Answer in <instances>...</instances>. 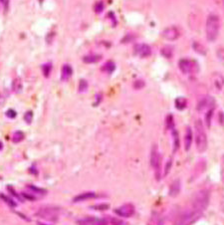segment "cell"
Instances as JSON below:
<instances>
[{
    "label": "cell",
    "mask_w": 224,
    "mask_h": 225,
    "mask_svg": "<svg viewBox=\"0 0 224 225\" xmlns=\"http://www.w3.org/2000/svg\"><path fill=\"white\" fill-rule=\"evenodd\" d=\"M219 31H220V19L217 14L211 13L206 19L205 25V34L208 41H215L219 35Z\"/></svg>",
    "instance_id": "obj_1"
},
{
    "label": "cell",
    "mask_w": 224,
    "mask_h": 225,
    "mask_svg": "<svg viewBox=\"0 0 224 225\" xmlns=\"http://www.w3.org/2000/svg\"><path fill=\"white\" fill-rule=\"evenodd\" d=\"M195 145L199 152H203L207 148V136L205 133L204 125L201 120L195 121Z\"/></svg>",
    "instance_id": "obj_2"
},
{
    "label": "cell",
    "mask_w": 224,
    "mask_h": 225,
    "mask_svg": "<svg viewBox=\"0 0 224 225\" xmlns=\"http://www.w3.org/2000/svg\"><path fill=\"white\" fill-rule=\"evenodd\" d=\"M209 191L207 189H201L196 193L192 200L191 207L202 213L209 204Z\"/></svg>",
    "instance_id": "obj_3"
},
{
    "label": "cell",
    "mask_w": 224,
    "mask_h": 225,
    "mask_svg": "<svg viewBox=\"0 0 224 225\" xmlns=\"http://www.w3.org/2000/svg\"><path fill=\"white\" fill-rule=\"evenodd\" d=\"M35 215L39 218H42L47 221L55 222L58 221L60 215V210L56 206H42L38 209L37 212L35 213Z\"/></svg>",
    "instance_id": "obj_4"
},
{
    "label": "cell",
    "mask_w": 224,
    "mask_h": 225,
    "mask_svg": "<svg viewBox=\"0 0 224 225\" xmlns=\"http://www.w3.org/2000/svg\"><path fill=\"white\" fill-rule=\"evenodd\" d=\"M150 165L154 170V175L156 180H160L161 178V155L158 151V147L156 145L152 146L150 151Z\"/></svg>",
    "instance_id": "obj_5"
},
{
    "label": "cell",
    "mask_w": 224,
    "mask_h": 225,
    "mask_svg": "<svg viewBox=\"0 0 224 225\" xmlns=\"http://www.w3.org/2000/svg\"><path fill=\"white\" fill-rule=\"evenodd\" d=\"M200 215H201V212L195 210L190 206L189 208H187L181 213L180 216L178 217L175 225H190L194 221H196Z\"/></svg>",
    "instance_id": "obj_6"
},
{
    "label": "cell",
    "mask_w": 224,
    "mask_h": 225,
    "mask_svg": "<svg viewBox=\"0 0 224 225\" xmlns=\"http://www.w3.org/2000/svg\"><path fill=\"white\" fill-rule=\"evenodd\" d=\"M115 213L116 215H119L120 217H125V218H129L133 215L134 213V206L132 203H128V204H124L120 207L115 209Z\"/></svg>",
    "instance_id": "obj_7"
},
{
    "label": "cell",
    "mask_w": 224,
    "mask_h": 225,
    "mask_svg": "<svg viewBox=\"0 0 224 225\" xmlns=\"http://www.w3.org/2000/svg\"><path fill=\"white\" fill-rule=\"evenodd\" d=\"M161 35H163V37L164 39L168 40V41H174V40H177L179 38L180 32H179L177 27L170 26V27H167V28H165L163 31V34Z\"/></svg>",
    "instance_id": "obj_8"
},
{
    "label": "cell",
    "mask_w": 224,
    "mask_h": 225,
    "mask_svg": "<svg viewBox=\"0 0 224 225\" xmlns=\"http://www.w3.org/2000/svg\"><path fill=\"white\" fill-rule=\"evenodd\" d=\"M194 62L188 59H180L178 62V67L183 74H190L194 70Z\"/></svg>",
    "instance_id": "obj_9"
},
{
    "label": "cell",
    "mask_w": 224,
    "mask_h": 225,
    "mask_svg": "<svg viewBox=\"0 0 224 225\" xmlns=\"http://www.w3.org/2000/svg\"><path fill=\"white\" fill-rule=\"evenodd\" d=\"M134 53L142 58H146L150 56L151 49L147 44H137L134 46Z\"/></svg>",
    "instance_id": "obj_10"
},
{
    "label": "cell",
    "mask_w": 224,
    "mask_h": 225,
    "mask_svg": "<svg viewBox=\"0 0 224 225\" xmlns=\"http://www.w3.org/2000/svg\"><path fill=\"white\" fill-rule=\"evenodd\" d=\"M211 82H212L213 88L216 90L217 92L222 91V89L224 87V77L220 73H214L212 75Z\"/></svg>",
    "instance_id": "obj_11"
},
{
    "label": "cell",
    "mask_w": 224,
    "mask_h": 225,
    "mask_svg": "<svg viewBox=\"0 0 224 225\" xmlns=\"http://www.w3.org/2000/svg\"><path fill=\"white\" fill-rule=\"evenodd\" d=\"M78 225H107V221L96 217H87L78 220Z\"/></svg>",
    "instance_id": "obj_12"
},
{
    "label": "cell",
    "mask_w": 224,
    "mask_h": 225,
    "mask_svg": "<svg viewBox=\"0 0 224 225\" xmlns=\"http://www.w3.org/2000/svg\"><path fill=\"white\" fill-rule=\"evenodd\" d=\"M214 107V101L212 98L207 97L204 99H201L197 104V111H203V110H209Z\"/></svg>",
    "instance_id": "obj_13"
},
{
    "label": "cell",
    "mask_w": 224,
    "mask_h": 225,
    "mask_svg": "<svg viewBox=\"0 0 224 225\" xmlns=\"http://www.w3.org/2000/svg\"><path fill=\"white\" fill-rule=\"evenodd\" d=\"M96 197H97V194L95 192H83V193H80V194H78V195H76L73 198V202L78 203V202H83V201H86V200H90V199L96 198Z\"/></svg>",
    "instance_id": "obj_14"
},
{
    "label": "cell",
    "mask_w": 224,
    "mask_h": 225,
    "mask_svg": "<svg viewBox=\"0 0 224 225\" xmlns=\"http://www.w3.org/2000/svg\"><path fill=\"white\" fill-rule=\"evenodd\" d=\"M181 189V182L180 179H175L171 184H170L169 187V195L171 197H175L179 194Z\"/></svg>",
    "instance_id": "obj_15"
},
{
    "label": "cell",
    "mask_w": 224,
    "mask_h": 225,
    "mask_svg": "<svg viewBox=\"0 0 224 225\" xmlns=\"http://www.w3.org/2000/svg\"><path fill=\"white\" fill-rule=\"evenodd\" d=\"M192 141H193V133H192L191 128L187 127L185 129V134H184V148L185 151H189L191 145H192Z\"/></svg>",
    "instance_id": "obj_16"
},
{
    "label": "cell",
    "mask_w": 224,
    "mask_h": 225,
    "mask_svg": "<svg viewBox=\"0 0 224 225\" xmlns=\"http://www.w3.org/2000/svg\"><path fill=\"white\" fill-rule=\"evenodd\" d=\"M73 75V69H72V67L70 65H64L62 67V70H61V80L66 82V81H68L71 76Z\"/></svg>",
    "instance_id": "obj_17"
},
{
    "label": "cell",
    "mask_w": 224,
    "mask_h": 225,
    "mask_svg": "<svg viewBox=\"0 0 224 225\" xmlns=\"http://www.w3.org/2000/svg\"><path fill=\"white\" fill-rule=\"evenodd\" d=\"M102 60V56L99 54H90L83 58V61L86 64H94V63H98Z\"/></svg>",
    "instance_id": "obj_18"
},
{
    "label": "cell",
    "mask_w": 224,
    "mask_h": 225,
    "mask_svg": "<svg viewBox=\"0 0 224 225\" xmlns=\"http://www.w3.org/2000/svg\"><path fill=\"white\" fill-rule=\"evenodd\" d=\"M27 190L29 192H31L32 194L34 195H45L47 193V190L44 189V188H41V187H38L36 185H27Z\"/></svg>",
    "instance_id": "obj_19"
},
{
    "label": "cell",
    "mask_w": 224,
    "mask_h": 225,
    "mask_svg": "<svg viewBox=\"0 0 224 225\" xmlns=\"http://www.w3.org/2000/svg\"><path fill=\"white\" fill-rule=\"evenodd\" d=\"M22 88H23V85H22V81L19 77H17L13 80V82H12V91L13 92L16 94H19L22 91Z\"/></svg>",
    "instance_id": "obj_20"
},
{
    "label": "cell",
    "mask_w": 224,
    "mask_h": 225,
    "mask_svg": "<svg viewBox=\"0 0 224 225\" xmlns=\"http://www.w3.org/2000/svg\"><path fill=\"white\" fill-rule=\"evenodd\" d=\"M161 54H163V56H164L165 58L170 59L173 55L172 47H170L169 45H165V46H163V48H161Z\"/></svg>",
    "instance_id": "obj_21"
},
{
    "label": "cell",
    "mask_w": 224,
    "mask_h": 225,
    "mask_svg": "<svg viewBox=\"0 0 224 225\" xmlns=\"http://www.w3.org/2000/svg\"><path fill=\"white\" fill-rule=\"evenodd\" d=\"M172 138H173V151H177L180 146V142H179V136L178 133L175 129H172Z\"/></svg>",
    "instance_id": "obj_22"
},
{
    "label": "cell",
    "mask_w": 224,
    "mask_h": 225,
    "mask_svg": "<svg viewBox=\"0 0 224 225\" xmlns=\"http://www.w3.org/2000/svg\"><path fill=\"white\" fill-rule=\"evenodd\" d=\"M187 106V102H186V99L185 98H177L175 100V107L176 109L181 111V110H184Z\"/></svg>",
    "instance_id": "obj_23"
},
{
    "label": "cell",
    "mask_w": 224,
    "mask_h": 225,
    "mask_svg": "<svg viewBox=\"0 0 224 225\" xmlns=\"http://www.w3.org/2000/svg\"><path fill=\"white\" fill-rule=\"evenodd\" d=\"M0 198L5 202L6 204H8L9 206H11V207H16V206H17L16 202L13 200L12 198H10L8 195H5L4 193H0Z\"/></svg>",
    "instance_id": "obj_24"
},
{
    "label": "cell",
    "mask_w": 224,
    "mask_h": 225,
    "mask_svg": "<svg viewBox=\"0 0 224 225\" xmlns=\"http://www.w3.org/2000/svg\"><path fill=\"white\" fill-rule=\"evenodd\" d=\"M25 138V134L23 132H21V130H17L14 134H13L12 136V142H20L24 139Z\"/></svg>",
    "instance_id": "obj_25"
},
{
    "label": "cell",
    "mask_w": 224,
    "mask_h": 225,
    "mask_svg": "<svg viewBox=\"0 0 224 225\" xmlns=\"http://www.w3.org/2000/svg\"><path fill=\"white\" fill-rule=\"evenodd\" d=\"M116 69V65L113 61H108L106 64L103 66V71L107 72V73H113Z\"/></svg>",
    "instance_id": "obj_26"
},
{
    "label": "cell",
    "mask_w": 224,
    "mask_h": 225,
    "mask_svg": "<svg viewBox=\"0 0 224 225\" xmlns=\"http://www.w3.org/2000/svg\"><path fill=\"white\" fill-rule=\"evenodd\" d=\"M192 47H193V49H194V50L197 53L201 54V55H205L206 49H205V47L201 43H199V42H194L193 44H192Z\"/></svg>",
    "instance_id": "obj_27"
},
{
    "label": "cell",
    "mask_w": 224,
    "mask_h": 225,
    "mask_svg": "<svg viewBox=\"0 0 224 225\" xmlns=\"http://www.w3.org/2000/svg\"><path fill=\"white\" fill-rule=\"evenodd\" d=\"M6 189H7V191L9 192V193H10V194L12 195V196H14L15 197V198L18 200V201H19V202H23L24 201V199H23V197H22L20 194H18V193L15 191V189H14V188H13L11 185H8L7 187H6Z\"/></svg>",
    "instance_id": "obj_28"
},
{
    "label": "cell",
    "mask_w": 224,
    "mask_h": 225,
    "mask_svg": "<svg viewBox=\"0 0 224 225\" xmlns=\"http://www.w3.org/2000/svg\"><path fill=\"white\" fill-rule=\"evenodd\" d=\"M51 71H52V64H51V63H47V64L43 65L42 72H43L44 77L48 78L49 76H50V74H51Z\"/></svg>",
    "instance_id": "obj_29"
},
{
    "label": "cell",
    "mask_w": 224,
    "mask_h": 225,
    "mask_svg": "<svg viewBox=\"0 0 224 225\" xmlns=\"http://www.w3.org/2000/svg\"><path fill=\"white\" fill-rule=\"evenodd\" d=\"M212 116H213V108L207 110V112H206V115H205V123H206V125H207L208 128H210V125H211Z\"/></svg>",
    "instance_id": "obj_30"
},
{
    "label": "cell",
    "mask_w": 224,
    "mask_h": 225,
    "mask_svg": "<svg viewBox=\"0 0 224 225\" xmlns=\"http://www.w3.org/2000/svg\"><path fill=\"white\" fill-rule=\"evenodd\" d=\"M21 196L23 197V199H26V200H30V201H36L38 199V197L32 194L31 192H21Z\"/></svg>",
    "instance_id": "obj_31"
},
{
    "label": "cell",
    "mask_w": 224,
    "mask_h": 225,
    "mask_svg": "<svg viewBox=\"0 0 224 225\" xmlns=\"http://www.w3.org/2000/svg\"><path fill=\"white\" fill-rule=\"evenodd\" d=\"M9 96V93L7 92V90H4L2 93H0V107L4 105V103L6 102V99Z\"/></svg>",
    "instance_id": "obj_32"
},
{
    "label": "cell",
    "mask_w": 224,
    "mask_h": 225,
    "mask_svg": "<svg viewBox=\"0 0 224 225\" xmlns=\"http://www.w3.org/2000/svg\"><path fill=\"white\" fill-rule=\"evenodd\" d=\"M32 120H33V112L31 111L26 112L25 115H24V121L27 124H31L32 123Z\"/></svg>",
    "instance_id": "obj_33"
},
{
    "label": "cell",
    "mask_w": 224,
    "mask_h": 225,
    "mask_svg": "<svg viewBox=\"0 0 224 225\" xmlns=\"http://www.w3.org/2000/svg\"><path fill=\"white\" fill-rule=\"evenodd\" d=\"M167 128L171 130L174 129V121H173V118L171 115L167 117Z\"/></svg>",
    "instance_id": "obj_34"
},
{
    "label": "cell",
    "mask_w": 224,
    "mask_h": 225,
    "mask_svg": "<svg viewBox=\"0 0 224 225\" xmlns=\"http://www.w3.org/2000/svg\"><path fill=\"white\" fill-rule=\"evenodd\" d=\"M88 89V83L85 80H81L79 82V91L85 92Z\"/></svg>",
    "instance_id": "obj_35"
},
{
    "label": "cell",
    "mask_w": 224,
    "mask_h": 225,
    "mask_svg": "<svg viewBox=\"0 0 224 225\" xmlns=\"http://www.w3.org/2000/svg\"><path fill=\"white\" fill-rule=\"evenodd\" d=\"M94 10H95L97 13H101L103 10H104V3L102 1H98L95 4V7H94Z\"/></svg>",
    "instance_id": "obj_36"
},
{
    "label": "cell",
    "mask_w": 224,
    "mask_h": 225,
    "mask_svg": "<svg viewBox=\"0 0 224 225\" xmlns=\"http://www.w3.org/2000/svg\"><path fill=\"white\" fill-rule=\"evenodd\" d=\"M93 209H96V210H99V211H103V210H107L109 208V205L108 204H97V205H94L92 206Z\"/></svg>",
    "instance_id": "obj_37"
},
{
    "label": "cell",
    "mask_w": 224,
    "mask_h": 225,
    "mask_svg": "<svg viewBox=\"0 0 224 225\" xmlns=\"http://www.w3.org/2000/svg\"><path fill=\"white\" fill-rule=\"evenodd\" d=\"M0 5L3 9V12H6L9 8V0H0Z\"/></svg>",
    "instance_id": "obj_38"
},
{
    "label": "cell",
    "mask_w": 224,
    "mask_h": 225,
    "mask_svg": "<svg viewBox=\"0 0 224 225\" xmlns=\"http://www.w3.org/2000/svg\"><path fill=\"white\" fill-rule=\"evenodd\" d=\"M6 116L8 117V118H10V119H14L15 117L17 116V114H16V112L14 110L10 109V110H8L6 112Z\"/></svg>",
    "instance_id": "obj_39"
},
{
    "label": "cell",
    "mask_w": 224,
    "mask_h": 225,
    "mask_svg": "<svg viewBox=\"0 0 224 225\" xmlns=\"http://www.w3.org/2000/svg\"><path fill=\"white\" fill-rule=\"evenodd\" d=\"M217 56L219 59L224 60V47H220L217 50Z\"/></svg>",
    "instance_id": "obj_40"
},
{
    "label": "cell",
    "mask_w": 224,
    "mask_h": 225,
    "mask_svg": "<svg viewBox=\"0 0 224 225\" xmlns=\"http://www.w3.org/2000/svg\"><path fill=\"white\" fill-rule=\"evenodd\" d=\"M171 164H172V163H171V159H169V160L167 161V165H165V169H164V175L168 174L169 170H170V168H171Z\"/></svg>",
    "instance_id": "obj_41"
},
{
    "label": "cell",
    "mask_w": 224,
    "mask_h": 225,
    "mask_svg": "<svg viewBox=\"0 0 224 225\" xmlns=\"http://www.w3.org/2000/svg\"><path fill=\"white\" fill-rule=\"evenodd\" d=\"M111 223L113 224V225H123V224H124V222L122 221V220L116 219V218H114V217H112V219H111Z\"/></svg>",
    "instance_id": "obj_42"
},
{
    "label": "cell",
    "mask_w": 224,
    "mask_h": 225,
    "mask_svg": "<svg viewBox=\"0 0 224 225\" xmlns=\"http://www.w3.org/2000/svg\"><path fill=\"white\" fill-rule=\"evenodd\" d=\"M133 87L136 89H141L142 87H145V82H142V81H137V82L133 84Z\"/></svg>",
    "instance_id": "obj_43"
},
{
    "label": "cell",
    "mask_w": 224,
    "mask_h": 225,
    "mask_svg": "<svg viewBox=\"0 0 224 225\" xmlns=\"http://www.w3.org/2000/svg\"><path fill=\"white\" fill-rule=\"evenodd\" d=\"M219 121L220 124H224V112H219Z\"/></svg>",
    "instance_id": "obj_44"
},
{
    "label": "cell",
    "mask_w": 224,
    "mask_h": 225,
    "mask_svg": "<svg viewBox=\"0 0 224 225\" xmlns=\"http://www.w3.org/2000/svg\"><path fill=\"white\" fill-rule=\"evenodd\" d=\"M37 224H38V225H48V224H45V223H43V222H37Z\"/></svg>",
    "instance_id": "obj_45"
},
{
    "label": "cell",
    "mask_w": 224,
    "mask_h": 225,
    "mask_svg": "<svg viewBox=\"0 0 224 225\" xmlns=\"http://www.w3.org/2000/svg\"><path fill=\"white\" fill-rule=\"evenodd\" d=\"M2 147H3V145H2V142H0V150H2Z\"/></svg>",
    "instance_id": "obj_46"
}]
</instances>
